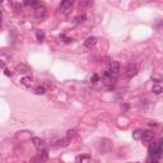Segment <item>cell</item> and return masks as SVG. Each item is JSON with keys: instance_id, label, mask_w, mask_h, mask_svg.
I'll list each match as a JSON object with an SVG mask.
<instances>
[{"instance_id": "obj_11", "label": "cell", "mask_w": 163, "mask_h": 163, "mask_svg": "<svg viewBox=\"0 0 163 163\" xmlns=\"http://www.w3.org/2000/svg\"><path fill=\"white\" fill-rule=\"evenodd\" d=\"M32 143H33V145H35V148H37V149H41V147H42V140H41L40 138H37V136H33L32 138Z\"/></svg>"}, {"instance_id": "obj_21", "label": "cell", "mask_w": 163, "mask_h": 163, "mask_svg": "<svg viewBox=\"0 0 163 163\" xmlns=\"http://www.w3.org/2000/svg\"><path fill=\"white\" fill-rule=\"evenodd\" d=\"M86 158H89V155H79V157H77V162H80Z\"/></svg>"}, {"instance_id": "obj_20", "label": "cell", "mask_w": 163, "mask_h": 163, "mask_svg": "<svg viewBox=\"0 0 163 163\" xmlns=\"http://www.w3.org/2000/svg\"><path fill=\"white\" fill-rule=\"evenodd\" d=\"M23 4H24L26 6H33V8H35V6L38 4V1H24Z\"/></svg>"}, {"instance_id": "obj_19", "label": "cell", "mask_w": 163, "mask_h": 163, "mask_svg": "<svg viewBox=\"0 0 163 163\" xmlns=\"http://www.w3.org/2000/svg\"><path fill=\"white\" fill-rule=\"evenodd\" d=\"M98 82H99V75L98 74H93V75L91 77V83L96 84V83H98Z\"/></svg>"}, {"instance_id": "obj_8", "label": "cell", "mask_w": 163, "mask_h": 163, "mask_svg": "<svg viewBox=\"0 0 163 163\" xmlns=\"http://www.w3.org/2000/svg\"><path fill=\"white\" fill-rule=\"evenodd\" d=\"M16 72L19 73V74H24V73L31 72V68H29L27 64H23V62H21V64H18L16 66Z\"/></svg>"}, {"instance_id": "obj_18", "label": "cell", "mask_w": 163, "mask_h": 163, "mask_svg": "<svg viewBox=\"0 0 163 163\" xmlns=\"http://www.w3.org/2000/svg\"><path fill=\"white\" fill-rule=\"evenodd\" d=\"M147 163H161V159H158V158H155V157H148L147 158Z\"/></svg>"}, {"instance_id": "obj_25", "label": "cell", "mask_w": 163, "mask_h": 163, "mask_svg": "<svg viewBox=\"0 0 163 163\" xmlns=\"http://www.w3.org/2000/svg\"><path fill=\"white\" fill-rule=\"evenodd\" d=\"M1 18H3V13H1V8H0V27H1Z\"/></svg>"}, {"instance_id": "obj_17", "label": "cell", "mask_w": 163, "mask_h": 163, "mask_svg": "<svg viewBox=\"0 0 163 163\" xmlns=\"http://www.w3.org/2000/svg\"><path fill=\"white\" fill-rule=\"evenodd\" d=\"M60 40L62 41V42H65V43H70V42H73V38H69V37H66V35H60Z\"/></svg>"}, {"instance_id": "obj_7", "label": "cell", "mask_w": 163, "mask_h": 163, "mask_svg": "<svg viewBox=\"0 0 163 163\" xmlns=\"http://www.w3.org/2000/svg\"><path fill=\"white\" fill-rule=\"evenodd\" d=\"M153 139H154V133H153V131H150V130L143 131L142 138H140V140H142L143 143H145V144L152 143V142H153Z\"/></svg>"}, {"instance_id": "obj_14", "label": "cell", "mask_w": 163, "mask_h": 163, "mask_svg": "<svg viewBox=\"0 0 163 163\" xmlns=\"http://www.w3.org/2000/svg\"><path fill=\"white\" fill-rule=\"evenodd\" d=\"M31 83H32V79L29 77H24V78L21 79V84H23V86H26V87H29Z\"/></svg>"}, {"instance_id": "obj_5", "label": "cell", "mask_w": 163, "mask_h": 163, "mask_svg": "<svg viewBox=\"0 0 163 163\" xmlns=\"http://www.w3.org/2000/svg\"><path fill=\"white\" fill-rule=\"evenodd\" d=\"M47 158H49V152H47V149H43L41 153H38L32 159V162L33 163H45L47 161Z\"/></svg>"}, {"instance_id": "obj_6", "label": "cell", "mask_w": 163, "mask_h": 163, "mask_svg": "<svg viewBox=\"0 0 163 163\" xmlns=\"http://www.w3.org/2000/svg\"><path fill=\"white\" fill-rule=\"evenodd\" d=\"M35 16L37 18H40V19H42V18L46 17V8L41 4V3H38V4L35 6Z\"/></svg>"}, {"instance_id": "obj_13", "label": "cell", "mask_w": 163, "mask_h": 163, "mask_svg": "<svg viewBox=\"0 0 163 163\" xmlns=\"http://www.w3.org/2000/svg\"><path fill=\"white\" fill-rule=\"evenodd\" d=\"M86 19H87L86 14H79V16H77L75 18H74V21H75V23H78V24L83 23V22L86 21Z\"/></svg>"}, {"instance_id": "obj_23", "label": "cell", "mask_w": 163, "mask_h": 163, "mask_svg": "<svg viewBox=\"0 0 163 163\" xmlns=\"http://www.w3.org/2000/svg\"><path fill=\"white\" fill-rule=\"evenodd\" d=\"M4 72H5V75H6V77H12V75H13V73H12V72H9V70L6 69V68L4 69Z\"/></svg>"}, {"instance_id": "obj_22", "label": "cell", "mask_w": 163, "mask_h": 163, "mask_svg": "<svg viewBox=\"0 0 163 163\" xmlns=\"http://www.w3.org/2000/svg\"><path fill=\"white\" fill-rule=\"evenodd\" d=\"M89 4H91V1H79V6H87Z\"/></svg>"}, {"instance_id": "obj_4", "label": "cell", "mask_w": 163, "mask_h": 163, "mask_svg": "<svg viewBox=\"0 0 163 163\" xmlns=\"http://www.w3.org/2000/svg\"><path fill=\"white\" fill-rule=\"evenodd\" d=\"M73 5H74L73 0H64V1H61L60 5H59V10H60L61 14H65V16H66V14L70 13V10H72Z\"/></svg>"}, {"instance_id": "obj_9", "label": "cell", "mask_w": 163, "mask_h": 163, "mask_svg": "<svg viewBox=\"0 0 163 163\" xmlns=\"http://www.w3.org/2000/svg\"><path fill=\"white\" fill-rule=\"evenodd\" d=\"M96 43H97V37H94V36L88 37V38L84 41V46H86L87 49H92Z\"/></svg>"}, {"instance_id": "obj_3", "label": "cell", "mask_w": 163, "mask_h": 163, "mask_svg": "<svg viewBox=\"0 0 163 163\" xmlns=\"http://www.w3.org/2000/svg\"><path fill=\"white\" fill-rule=\"evenodd\" d=\"M122 73H124V75L126 78H133V77H135L136 74L139 73V68H138V65H136L135 62H129V64L124 68Z\"/></svg>"}, {"instance_id": "obj_15", "label": "cell", "mask_w": 163, "mask_h": 163, "mask_svg": "<svg viewBox=\"0 0 163 163\" xmlns=\"http://www.w3.org/2000/svg\"><path fill=\"white\" fill-rule=\"evenodd\" d=\"M45 93H46V88L42 87V86L37 87L36 89H35V94H37V96H42V94H45Z\"/></svg>"}, {"instance_id": "obj_1", "label": "cell", "mask_w": 163, "mask_h": 163, "mask_svg": "<svg viewBox=\"0 0 163 163\" xmlns=\"http://www.w3.org/2000/svg\"><path fill=\"white\" fill-rule=\"evenodd\" d=\"M118 74H120V64H118V61L108 62V65L106 66L102 73V83L108 89H111L116 84Z\"/></svg>"}, {"instance_id": "obj_10", "label": "cell", "mask_w": 163, "mask_h": 163, "mask_svg": "<svg viewBox=\"0 0 163 163\" xmlns=\"http://www.w3.org/2000/svg\"><path fill=\"white\" fill-rule=\"evenodd\" d=\"M45 37H46V35L42 29H37L36 31V38H37L38 42H43V41H45Z\"/></svg>"}, {"instance_id": "obj_16", "label": "cell", "mask_w": 163, "mask_h": 163, "mask_svg": "<svg viewBox=\"0 0 163 163\" xmlns=\"http://www.w3.org/2000/svg\"><path fill=\"white\" fill-rule=\"evenodd\" d=\"M142 134H143V130H135L134 133H133V138H134L135 140H140Z\"/></svg>"}, {"instance_id": "obj_24", "label": "cell", "mask_w": 163, "mask_h": 163, "mask_svg": "<svg viewBox=\"0 0 163 163\" xmlns=\"http://www.w3.org/2000/svg\"><path fill=\"white\" fill-rule=\"evenodd\" d=\"M0 68H1V69H5V64H4V62H1V60H0Z\"/></svg>"}, {"instance_id": "obj_2", "label": "cell", "mask_w": 163, "mask_h": 163, "mask_svg": "<svg viewBox=\"0 0 163 163\" xmlns=\"http://www.w3.org/2000/svg\"><path fill=\"white\" fill-rule=\"evenodd\" d=\"M162 139H159L158 142L155 143H150L149 147H148V153H149L150 157H155L158 159L162 158Z\"/></svg>"}, {"instance_id": "obj_12", "label": "cell", "mask_w": 163, "mask_h": 163, "mask_svg": "<svg viewBox=\"0 0 163 163\" xmlns=\"http://www.w3.org/2000/svg\"><path fill=\"white\" fill-rule=\"evenodd\" d=\"M163 92V88H162V86L159 83H157V84H154L153 86V93L154 94H157V96H159Z\"/></svg>"}]
</instances>
